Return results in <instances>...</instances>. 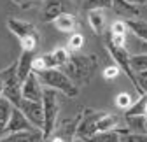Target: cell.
I'll use <instances>...</instances> for the list:
<instances>
[{
    "mask_svg": "<svg viewBox=\"0 0 147 142\" xmlns=\"http://www.w3.org/2000/svg\"><path fill=\"white\" fill-rule=\"evenodd\" d=\"M121 142H147V135L135 133V132H130L128 128H124L121 132Z\"/></svg>",
    "mask_w": 147,
    "mask_h": 142,
    "instance_id": "28",
    "label": "cell"
},
{
    "mask_svg": "<svg viewBox=\"0 0 147 142\" xmlns=\"http://www.w3.org/2000/svg\"><path fill=\"white\" fill-rule=\"evenodd\" d=\"M123 130L124 128H121V130H110V132H100V133L89 137V139H86L82 142H121V132Z\"/></svg>",
    "mask_w": 147,
    "mask_h": 142,
    "instance_id": "23",
    "label": "cell"
},
{
    "mask_svg": "<svg viewBox=\"0 0 147 142\" xmlns=\"http://www.w3.org/2000/svg\"><path fill=\"white\" fill-rule=\"evenodd\" d=\"M130 65L133 68V72H147V53H140V55H131Z\"/></svg>",
    "mask_w": 147,
    "mask_h": 142,
    "instance_id": "26",
    "label": "cell"
},
{
    "mask_svg": "<svg viewBox=\"0 0 147 142\" xmlns=\"http://www.w3.org/2000/svg\"><path fill=\"white\" fill-rule=\"evenodd\" d=\"M12 109H14V105L5 97L0 98V139L5 135V128H7V123L11 119Z\"/></svg>",
    "mask_w": 147,
    "mask_h": 142,
    "instance_id": "21",
    "label": "cell"
},
{
    "mask_svg": "<svg viewBox=\"0 0 147 142\" xmlns=\"http://www.w3.org/2000/svg\"><path fill=\"white\" fill-rule=\"evenodd\" d=\"M0 142H46L42 130H26V132H18V133H9L0 139Z\"/></svg>",
    "mask_w": 147,
    "mask_h": 142,
    "instance_id": "14",
    "label": "cell"
},
{
    "mask_svg": "<svg viewBox=\"0 0 147 142\" xmlns=\"http://www.w3.org/2000/svg\"><path fill=\"white\" fill-rule=\"evenodd\" d=\"M103 111H93V109H82L81 111V123H79V128H77V137L81 140H86L89 137L96 135V126H98V121L102 118Z\"/></svg>",
    "mask_w": 147,
    "mask_h": 142,
    "instance_id": "8",
    "label": "cell"
},
{
    "mask_svg": "<svg viewBox=\"0 0 147 142\" xmlns=\"http://www.w3.org/2000/svg\"><path fill=\"white\" fill-rule=\"evenodd\" d=\"M119 72H121V68H119L117 65L107 67V68L103 70V77H105V79H116V77L119 76Z\"/></svg>",
    "mask_w": 147,
    "mask_h": 142,
    "instance_id": "30",
    "label": "cell"
},
{
    "mask_svg": "<svg viewBox=\"0 0 147 142\" xmlns=\"http://www.w3.org/2000/svg\"><path fill=\"white\" fill-rule=\"evenodd\" d=\"M128 4H131V5H135V7H138V5H144V4H147V0H126Z\"/></svg>",
    "mask_w": 147,
    "mask_h": 142,
    "instance_id": "34",
    "label": "cell"
},
{
    "mask_svg": "<svg viewBox=\"0 0 147 142\" xmlns=\"http://www.w3.org/2000/svg\"><path fill=\"white\" fill-rule=\"evenodd\" d=\"M124 125L130 132L147 135V116L145 114H135V116H124Z\"/></svg>",
    "mask_w": 147,
    "mask_h": 142,
    "instance_id": "18",
    "label": "cell"
},
{
    "mask_svg": "<svg viewBox=\"0 0 147 142\" xmlns=\"http://www.w3.org/2000/svg\"><path fill=\"white\" fill-rule=\"evenodd\" d=\"M79 123H81V112L74 116L72 119L63 121L60 126H56V130L53 132V135L46 142H74V139L77 137Z\"/></svg>",
    "mask_w": 147,
    "mask_h": 142,
    "instance_id": "9",
    "label": "cell"
},
{
    "mask_svg": "<svg viewBox=\"0 0 147 142\" xmlns=\"http://www.w3.org/2000/svg\"><path fill=\"white\" fill-rule=\"evenodd\" d=\"M53 25H54V28L60 30V32L74 33L76 28H77V18L74 14H70V12H63V14H60L56 20L53 21Z\"/></svg>",
    "mask_w": 147,
    "mask_h": 142,
    "instance_id": "17",
    "label": "cell"
},
{
    "mask_svg": "<svg viewBox=\"0 0 147 142\" xmlns=\"http://www.w3.org/2000/svg\"><path fill=\"white\" fill-rule=\"evenodd\" d=\"M70 58V53L67 47H56L51 53L35 56L33 60V72H40V70H49V68H61L67 65Z\"/></svg>",
    "mask_w": 147,
    "mask_h": 142,
    "instance_id": "7",
    "label": "cell"
},
{
    "mask_svg": "<svg viewBox=\"0 0 147 142\" xmlns=\"http://www.w3.org/2000/svg\"><path fill=\"white\" fill-rule=\"evenodd\" d=\"M82 46H84V37H82V35L77 33V32L70 33L68 42H67V49H68L70 53H79V51L82 49Z\"/></svg>",
    "mask_w": 147,
    "mask_h": 142,
    "instance_id": "27",
    "label": "cell"
},
{
    "mask_svg": "<svg viewBox=\"0 0 147 142\" xmlns=\"http://www.w3.org/2000/svg\"><path fill=\"white\" fill-rule=\"evenodd\" d=\"M42 107H44V126H42V135L47 140L53 132L56 130V119L60 114V100L56 95V90L44 88V98H42Z\"/></svg>",
    "mask_w": 147,
    "mask_h": 142,
    "instance_id": "4",
    "label": "cell"
},
{
    "mask_svg": "<svg viewBox=\"0 0 147 142\" xmlns=\"http://www.w3.org/2000/svg\"><path fill=\"white\" fill-rule=\"evenodd\" d=\"M82 11L89 12V11H103V9H114V2L112 0H82Z\"/></svg>",
    "mask_w": 147,
    "mask_h": 142,
    "instance_id": "24",
    "label": "cell"
},
{
    "mask_svg": "<svg viewBox=\"0 0 147 142\" xmlns=\"http://www.w3.org/2000/svg\"><path fill=\"white\" fill-rule=\"evenodd\" d=\"M133 103H135V100L130 97V93H119L116 97V105H117L121 111H128Z\"/></svg>",
    "mask_w": 147,
    "mask_h": 142,
    "instance_id": "29",
    "label": "cell"
},
{
    "mask_svg": "<svg viewBox=\"0 0 147 142\" xmlns=\"http://www.w3.org/2000/svg\"><path fill=\"white\" fill-rule=\"evenodd\" d=\"M140 51L142 53H147V42H140Z\"/></svg>",
    "mask_w": 147,
    "mask_h": 142,
    "instance_id": "35",
    "label": "cell"
},
{
    "mask_svg": "<svg viewBox=\"0 0 147 142\" xmlns=\"http://www.w3.org/2000/svg\"><path fill=\"white\" fill-rule=\"evenodd\" d=\"M114 2V11L123 14V16H138V7L128 4L126 0H112Z\"/></svg>",
    "mask_w": 147,
    "mask_h": 142,
    "instance_id": "25",
    "label": "cell"
},
{
    "mask_svg": "<svg viewBox=\"0 0 147 142\" xmlns=\"http://www.w3.org/2000/svg\"><path fill=\"white\" fill-rule=\"evenodd\" d=\"M65 74L76 82L77 86H86L93 74L98 68V60L93 55H81V53H70V58L67 62Z\"/></svg>",
    "mask_w": 147,
    "mask_h": 142,
    "instance_id": "1",
    "label": "cell"
},
{
    "mask_svg": "<svg viewBox=\"0 0 147 142\" xmlns=\"http://www.w3.org/2000/svg\"><path fill=\"white\" fill-rule=\"evenodd\" d=\"M7 28L11 30V33H14L20 39L23 51H35L37 49V46L40 42V35L37 32L35 25L23 21V20H16V18H9Z\"/></svg>",
    "mask_w": 147,
    "mask_h": 142,
    "instance_id": "3",
    "label": "cell"
},
{
    "mask_svg": "<svg viewBox=\"0 0 147 142\" xmlns=\"http://www.w3.org/2000/svg\"><path fill=\"white\" fill-rule=\"evenodd\" d=\"M33 60H35V51H23L21 49V55L20 60H18V76H20L21 81H25L32 72H33Z\"/></svg>",
    "mask_w": 147,
    "mask_h": 142,
    "instance_id": "16",
    "label": "cell"
},
{
    "mask_svg": "<svg viewBox=\"0 0 147 142\" xmlns=\"http://www.w3.org/2000/svg\"><path fill=\"white\" fill-rule=\"evenodd\" d=\"M5 79V88H4V97L14 105V107H18V105L21 103L23 100V81L20 79V76H18V63H12L9 65L7 68L0 70Z\"/></svg>",
    "mask_w": 147,
    "mask_h": 142,
    "instance_id": "6",
    "label": "cell"
},
{
    "mask_svg": "<svg viewBox=\"0 0 147 142\" xmlns=\"http://www.w3.org/2000/svg\"><path fill=\"white\" fill-rule=\"evenodd\" d=\"M26 130H35V126L30 123V119L21 112L20 107H14L11 119L7 123V128H5V135L9 133H18V132H26Z\"/></svg>",
    "mask_w": 147,
    "mask_h": 142,
    "instance_id": "13",
    "label": "cell"
},
{
    "mask_svg": "<svg viewBox=\"0 0 147 142\" xmlns=\"http://www.w3.org/2000/svg\"><path fill=\"white\" fill-rule=\"evenodd\" d=\"M88 23L91 26V30H93L95 33H102L103 28H105V16L100 9L96 11H89L88 12Z\"/></svg>",
    "mask_w": 147,
    "mask_h": 142,
    "instance_id": "22",
    "label": "cell"
},
{
    "mask_svg": "<svg viewBox=\"0 0 147 142\" xmlns=\"http://www.w3.org/2000/svg\"><path fill=\"white\" fill-rule=\"evenodd\" d=\"M68 4L70 0H44L42 11H40V20L44 23H53L60 14L68 12Z\"/></svg>",
    "mask_w": 147,
    "mask_h": 142,
    "instance_id": "11",
    "label": "cell"
},
{
    "mask_svg": "<svg viewBox=\"0 0 147 142\" xmlns=\"http://www.w3.org/2000/svg\"><path fill=\"white\" fill-rule=\"evenodd\" d=\"M124 116L119 114H112V112H103L100 121H98V126H96V133L100 132H110V130H121L124 128Z\"/></svg>",
    "mask_w": 147,
    "mask_h": 142,
    "instance_id": "15",
    "label": "cell"
},
{
    "mask_svg": "<svg viewBox=\"0 0 147 142\" xmlns=\"http://www.w3.org/2000/svg\"><path fill=\"white\" fill-rule=\"evenodd\" d=\"M39 76L40 82L44 88H51V90L61 91L63 95L74 98L79 95V86L74 82L61 68H49V70H40V72H35Z\"/></svg>",
    "mask_w": 147,
    "mask_h": 142,
    "instance_id": "2",
    "label": "cell"
},
{
    "mask_svg": "<svg viewBox=\"0 0 147 142\" xmlns=\"http://www.w3.org/2000/svg\"><path fill=\"white\" fill-rule=\"evenodd\" d=\"M126 26L135 37H138L142 42H147V21L140 20V18H128Z\"/></svg>",
    "mask_w": 147,
    "mask_h": 142,
    "instance_id": "19",
    "label": "cell"
},
{
    "mask_svg": "<svg viewBox=\"0 0 147 142\" xmlns=\"http://www.w3.org/2000/svg\"><path fill=\"white\" fill-rule=\"evenodd\" d=\"M4 88H5V79H4L2 72H0V98L4 97Z\"/></svg>",
    "mask_w": 147,
    "mask_h": 142,
    "instance_id": "33",
    "label": "cell"
},
{
    "mask_svg": "<svg viewBox=\"0 0 147 142\" xmlns=\"http://www.w3.org/2000/svg\"><path fill=\"white\" fill-rule=\"evenodd\" d=\"M137 77H138V84H140V88H142L144 95H147V72H138Z\"/></svg>",
    "mask_w": 147,
    "mask_h": 142,
    "instance_id": "31",
    "label": "cell"
},
{
    "mask_svg": "<svg viewBox=\"0 0 147 142\" xmlns=\"http://www.w3.org/2000/svg\"><path fill=\"white\" fill-rule=\"evenodd\" d=\"M126 33H128L126 21H116V23H112V26H110V37H109V41L117 44V46H124Z\"/></svg>",
    "mask_w": 147,
    "mask_h": 142,
    "instance_id": "20",
    "label": "cell"
},
{
    "mask_svg": "<svg viewBox=\"0 0 147 142\" xmlns=\"http://www.w3.org/2000/svg\"><path fill=\"white\" fill-rule=\"evenodd\" d=\"M105 46H107V51L110 53V56L114 58L116 65H117V67L123 70V72L128 76V79L133 82L137 93H138L140 97H144V91H142V88H140V84H138V77H137V74L133 72V68H131V65H130V58H131V55L126 51L124 46H117V44L110 42V41H107Z\"/></svg>",
    "mask_w": 147,
    "mask_h": 142,
    "instance_id": "5",
    "label": "cell"
},
{
    "mask_svg": "<svg viewBox=\"0 0 147 142\" xmlns=\"http://www.w3.org/2000/svg\"><path fill=\"white\" fill-rule=\"evenodd\" d=\"M18 107L21 109V112L30 119V123L35 128L42 130V126H44V107H42V102H35V100L23 98Z\"/></svg>",
    "mask_w": 147,
    "mask_h": 142,
    "instance_id": "10",
    "label": "cell"
},
{
    "mask_svg": "<svg viewBox=\"0 0 147 142\" xmlns=\"http://www.w3.org/2000/svg\"><path fill=\"white\" fill-rule=\"evenodd\" d=\"M23 98L26 100H35V102H42L44 98V88L42 82L35 72H32L25 81H23Z\"/></svg>",
    "mask_w": 147,
    "mask_h": 142,
    "instance_id": "12",
    "label": "cell"
},
{
    "mask_svg": "<svg viewBox=\"0 0 147 142\" xmlns=\"http://www.w3.org/2000/svg\"><path fill=\"white\" fill-rule=\"evenodd\" d=\"M12 2L16 4V5H20V7H23V9H30L32 5H35L39 0H12Z\"/></svg>",
    "mask_w": 147,
    "mask_h": 142,
    "instance_id": "32",
    "label": "cell"
}]
</instances>
